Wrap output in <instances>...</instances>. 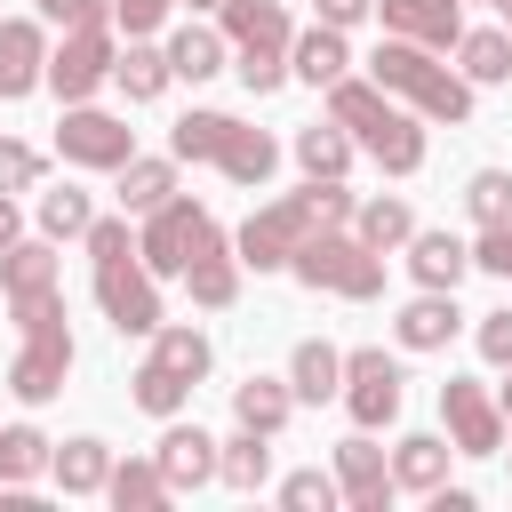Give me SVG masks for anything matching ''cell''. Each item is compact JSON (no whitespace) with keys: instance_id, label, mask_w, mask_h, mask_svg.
Returning a JSON list of instances; mask_svg holds the SVG:
<instances>
[{"instance_id":"6da1fadb","label":"cell","mask_w":512,"mask_h":512,"mask_svg":"<svg viewBox=\"0 0 512 512\" xmlns=\"http://www.w3.org/2000/svg\"><path fill=\"white\" fill-rule=\"evenodd\" d=\"M344 216H352L344 176H312L304 192H288V200H272V208H256V216L240 224V264H248V272H280L320 224H344Z\"/></svg>"},{"instance_id":"7a4b0ae2","label":"cell","mask_w":512,"mask_h":512,"mask_svg":"<svg viewBox=\"0 0 512 512\" xmlns=\"http://www.w3.org/2000/svg\"><path fill=\"white\" fill-rule=\"evenodd\" d=\"M328 120H336L352 144H368V152L384 160V176H416V168H424V128H416L376 80H328Z\"/></svg>"},{"instance_id":"3957f363","label":"cell","mask_w":512,"mask_h":512,"mask_svg":"<svg viewBox=\"0 0 512 512\" xmlns=\"http://www.w3.org/2000/svg\"><path fill=\"white\" fill-rule=\"evenodd\" d=\"M168 152H176V160H216L232 184H264V176L280 168V144H272L264 128L232 120V112H184V120L168 128Z\"/></svg>"},{"instance_id":"277c9868","label":"cell","mask_w":512,"mask_h":512,"mask_svg":"<svg viewBox=\"0 0 512 512\" xmlns=\"http://www.w3.org/2000/svg\"><path fill=\"white\" fill-rule=\"evenodd\" d=\"M368 72H376L384 96H408L424 120H464L472 112V80L448 72V64H432V48H416V40H384L368 56Z\"/></svg>"},{"instance_id":"5b68a950","label":"cell","mask_w":512,"mask_h":512,"mask_svg":"<svg viewBox=\"0 0 512 512\" xmlns=\"http://www.w3.org/2000/svg\"><path fill=\"white\" fill-rule=\"evenodd\" d=\"M288 272H296L304 288H328V296H352V304H368V296L384 288V256H376L360 232H336V224H320V232L288 256Z\"/></svg>"},{"instance_id":"8992f818","label":"cell","mask_w":512,"mask_h":512,"mask_svg":"<svg viewBox=\"0 0 512 512\" xmlns=\"http://www.w3.org/2000/svg\"><path fill=\"white\" fill-rule=\"evenodd\" d=\"M208 248H224V232H216V216L200 208V200H160L152 216H144V232H136V256H144V272L152 280H184V264H200Z\"/></svg>"},{"instance_id":"52a82bcc","label":"cell","mask_w":512,"mask_h":512,"mask_svg":"<svg viewBox=\"0 0 512 512\" xmlns=\"http://www.w3.org/2000/svg\"><path fill=\"white\" fill-rule=\"evenodd\" d=\"M64 376H72V328H64V304H48V312L24 320V352H16V368H8V392L40 408V400L64 392Z\"/></svg>"},{"instance_id":"ba28073f","label":"cell","mask_w":512,"mask_h":512,"mask_svg":"<svg viewBox=\"0 0 512 512\" xmlns=\"http://www.w3.org/2000/svg\"><path fill=\"white\" fill-rule=\"evenodd\" d=\"M96 304H104V320H112L120 336H152V328H160V288H152V272H144L136 248L96 264Z\"/></svg>"},{"instance_id":"9c48e42d","label":"cell","mask_w":512,"mask_h":512,"mask_svg":"<svg viewBox=\"0 0 512 512\" xmlns=\"http://www.w3.org/2000/svg\"><path fill=\"white\" fill-rule=\"evenodd\" d=\"M56 152H64L72 168H120V160H136V128H128L120 112L64 104V120H56Z\"/></svg>"},{"instance_id":"30bf717a","label":"cell","mask_w":512,"mask_h":512,"mask_svg":"<svg viewBox=\"0 0 512 512\" xmlns=\"http://www.w3.org/2000/svg\"><path fill=\"white\" fill-rule=\"evenodd\" d=\"M400 384H408V376H400V360H392V352H376V344L344 352V384H336V392H344V408H352V424H360V432H376V424H392V416H400Z\"/></svg>"},{"instance_id":"8fae6325","label":"cell","mask_w":512,"mask_h":512,"mask_svg":"<svg viewBox=\"0 0 512 512\" xmlns=\"http://www.w3.org/2000/svg\"><path fill=\"white\" fill-rule=\"evenodd\" d=\"M112 32L104 24H80V32H64V48H48V88L64 96V104H88L104 80H112Z\"/></svg>"},{"instance_id":"7c38bea8","label":"cell","mask_w":512,"mask_h":512,"mask_svg":"<svg viewBox=\"0 0 512 512\" xmlns=\"http://www.w3.org/2000/svg\"><path fill=\"white\" fill-rule=\"evenodd\" d=\"M440 416H448V448H456V456H496V448H504V408H496L472 376H448V384H440Z\"/></svg>"},{"instance_id":"4fadbf2b","label":"cell","mask_w":512,"mask_h":512,"mask_svg":"<svg viewBox=\"0 0 512 512\" xmlns=\"http://www.w3.org/2000/svg\"><path fill=\"white\" fill-rule=\"evenodd\" d=\"M376 8H384V32L416 48H456L464 32V0H376Z\"/></svg>"},{"instance_id":"5bb4252c","label":"cell","mask_w":512,"mask_h":512,"mask_svg":"<svg viewBox=\"0 0 512 512\" xmlns=\"http://www.w3.org/2000/svg\"><path fill=\"white\" fill-rule=\"evenodd\" d=\"M336 496H352L360 512H384V496H392V464H384V448H376L368 432H352V440L336 448Z\"/></svg>"},{"instance_id":"9a60e30c","label":"cell","mask_w":512,"mask_h":512,"mask_svg":"<svg viewBox=\"0 0 512 512\" xmlns=\"http://www.w3.org/2000/svg\"><path fill=\"white\" fill-rule=\"evenodd\" d=\"M224 40L240 56H288V8L280 0H224Z\"/></svg>"},{"instance_id":"2e32d148","label":"cell","mask_w":512,"mask_h":512,"mask_svg":"<svg viewBox=\"0 0 512 512\" xmlns=\"http://www.w3.org/2000/svg\"><path fill=\"white\" fill-rule=\"evenodd\" d=\"M40 80H48V40H40V24L8 16V24H0V96L16 104V96H32Z\"/></svg>"},{"instance_id":"e0dca14e","label":"cell","mask_w":512,"mask_h":512,"mask_svg":"<svg viewBox=\"0 0 512 512\" xmlns=\"http://www.w3.org/2000/svg\"><path fill=\"white\" fill-rule=\"evenodd\" d=\"M160 480H168V496L176 488H200V480H216V440L200 432V424H168V440H160Z\"/></svg>"},{"instance_id":"ac0fdd59","label":"cell","mask_w":512,"mask_h":512,"mask_svg":"<svg viewBox=\"0 0 512 512\" xmlns=\"http://www.w3.org/2000/svg\"><path fill=\"white\" fill-rule=\"evenodd\" d=\"M392 328H400V344H408V352H440V344L464 328V312H456V288H424V296H416V304H408Z\"/></svg>"},{"instance_id":"d6986e66","label":"cell","mask_w":512,"mask_h":512,"mask_svg":"<svg viewBox=\"0 0 512 512\" xmlns=\"http://www.w3.org/2000/svg\"><path fill=\"white\" fill-rule=\"evenodd\" d=\"M56 288V248L48 240H8L0 248V296L24 304V296H48Z\"/></svg>"},{"instance_id":"ffe728a7","label":"cell","mask_w":512,"mask_h":512,"mask_svg":"<svg viewBox=\"0 0 512 512\" xmlns=\"http://www.w3.org/2000/svg\"><path fill=\"white\" fill-rule=\"evenodd\" d=\"M408 272H416L424 288H456V280L472 272V248H464L456 232H408Z\"/></svg>"},{"instance_id":"44dd1931","label":"cell","mask_w":512,"mask_h":512,"mask_svg":"<svg viewBox=\"0 0 512 512\" xmlns=\"http://www.w3.org/2000/svg\"><path fill=\"white\" fill-rule=\"evenodd\" d=\"M48 472H56V488H64V496H96V488L112 480V448L80 432V440H64V448H48Z\"/></svg>"},{"instance_id":"7402d4cb","label":"cell","mask_w":512,"mask_h":512,"mask_svg":"<svg viewBox=\"0 0 512 512\" xmlns=\"http://www.w3.org/2000/svg\"><path fill=\"white\" fill-rule=\"evenodd\" d=\"M344 64H352V48H344V32H336V24H312V32H296V40H288V72H304L312 88L344 80Z\"/></svg>"},{"instance_id":"603a6c76","label":"cell","mask_w":512,"mask_h":512,"mask_svg":"<svg viewBox=\"0 0 512 512\" xmlns=\"http://www.w3.org/2000/svg\"><path fill=\"white\" fill-rule=\"evenodd\" d=\"M440 480H448V440H440V432H408V440L392 448V488L432 496Z\"/></svg>"},{"instance_id":"cb8c5ba5","label":"cell","mask_w":512,"mask_h":512,"mask_svg":"<svg viewBox=\"0 0 512 512\" xmlns=\"http://www.w3.org/2000/svg\"><path fill=\"white\" fill-rule=\"evenodd\" d=\"M336 384H344V352L320 344V336H304L296 360H288V392L296 400H336Z\"/></svg>"},{"instance_id":"d4e9b609","label":"cell","mask_w":512,"mask_h":512,"mask_svg":"<svg viewBox=\"0 0 512 512\" xmlns=\"http://www.w3.org/2000/svg\"><path fill=\"white\" fill-rule=\"evenodd\" d=\"M288 408H296V392H288L280 376H248V384H232V416H240L248 432H264V440L288 424Z\"/></svg>"},{"instance_id":"484cf974","label":"cell","mask_w":512,"mask_h":512,"mask_svg":"<svg viewBox=\"0 0 512 512\" xmlns=\"http://www.w3.org/2000/svg\"><path fill=\"white\" fill-rule=\"evenodd\" d=\"M112 80H120V96L128 104H152L176 72H168V48H144V40H128L120 56H112Z\"/></svg>"},{"instance_id":"4316f807","label":"cell","mask_w":512,"mask_h":512,"mask_svg":"<svg viewBox=\"0 0 512 512\" xmlns=\"http://www.w3.org/2000/svg\"><path fill=\"white\" fill-rule=\"evenodd\" d=\"M176 200V160H120V216H152Z\"/></svg>"},{"instance_id":"83f0119b","label":"cell","mask_w":512,"mask_h":512,"mask_svg":"<svg viewBox=\"0 0 512 512\" xmlns=\"http://www.w3.org/2000/svg\"><path fill=\"white\" fill-rule=\"evenodd\" d=\"M48 432L40 424H0V488H24V480H40L48 472Z\"/></svg>"},{"instance_id":"f1b7e54d","label":"cell","mask_w":512,"mask_h":512,"mask_svg":"<svg viewBox=\"0 0 512 512\" xmlns=\"http://www.w3.org/2000/svg\"><path fill=\"white\" fill-rule=\"evenodd\" d=\"M152 368L176 376V384H200L208 376V336L200 328H152Z\"/></svg>"},{"instance_id":"f546056e","label":"cell","mask_w":512,"mask_h":512,"mask_svg":"<svg viewBox=\"0 0 512 512\" xmlns=\"http://www.w3.org/2000/svg\"><path fill=\"white\" fill-rule=\"evenodd\" d=\"M264 472H272L264 432L240 424V440H216V480H224V488H264Z\"/></svg>"},{"instance_id":"4dcf8cb0","label":"cell","mask_w":512,"mask_h":512,"mask_svg":"<svg viewBox=\"0 0 512 512\" xmlns=\"http://www.w3.org/2000/svg\"><path fill=\"white\" fill-rule=\"evenodd\" d=\"M104 496H112L120 512H152V504H168V480H160V464H152V456H128V464H112Z\"/></svg>"},{"instance_id":"1f68e13d","label":"cell","mask_w":512,"mask_h":512,"mask_svg":"<svg viewBox=\"0 0 512 512\" xmlns=\"http://www.w3.org/2000/svg\"><path fill=\"white\" fill-rule=\"evenodd\" d=\"M168 72H176V80H208V72H224V32L184 24V32L168 40Z\"/></svg>"},{"instance_id":"d6a6232c","label":"cell","mask_w":512,"mask_h":512,"mask_svg":"<svg viewBox=\"0 0 512 512\" xmlns=\"http://www.w3.org/2000/svg\"><path fill=\"white\" fill-rule=\"evenodd\" d=\"M184 280H192V304H200V312H224V304L240 296V256L208 248L200 264H184Z\"/></svg>"},{"instance_id":"836d02e7","label":"cell","mask_w":512,"mask_h":512,"mask_svg":"<svg viewBox=\"0 0 512 512\" xmlns=\"http://www.w3.org/2000/svg\"><path fill=\"white\" fill-rule=\"evenodd\" d=\"M456 56H464V80L472 88L512 80V32H456Z\"/></svg>"},{"instance_id":"e575fe53","label":"cell","mask_w":512,"mask_h":512,"mask_svg":"<svg viewBox=\"0 0 512 512\" xmlns=\"http://www.w3.org/2000/svg\"><path fill=\"white\" fill-rule=\"evenodd\" d=\"M296 168H304V176H344V168H352V136H344L336 120H328V128H304V136H296Z\"/></svg>"},{"instance_id":"d590c367","label":"cell","mask_w":512,"mask_h":512,"mask_svg":"<svg viewBox=\"0 0 512 512\" xmlns=\"http://www.w3.org/2000/svg\"><path fill=\"white\" fill-rule=\"evenodd\" d=\"M88 224H96V208H88V192H80V184L40 192V232H48V240H80Z\"/></svg>"},{"instance_id":"8d00e7d4","label":"cell","mask_w":512,"mask_h":512,"mask_svg":"<svg viewBox=\"0 0 512 512\" xmlns=\"http://www.w3.org/2000/svg\"><path fill=\"white\" fill-rule=\"evenodd\" d=\"M352 224H360V240L384 256V248H408V232H416V216H408V200H368V208H352Z\"/></svg>"},{"instance_id":"74e56055","label":"cell","mask_w":512,"mask_h":512,"mask_svg":"<svg viewBox=\"0 0 512 512\" xmlns=\"http://www.w3.org/2000/svg\"><path fill=\"white\" fill-rule=\"evenodd\" d=\"M464 208H472L480 224H504V216H512V176H504V168H480V176L464 184Z\"/></svg>"},{"instance_id":"f35d334b","label":"cell","mask_w":512,"mask_h":512,"mask_svg":"<svg viewBox=\"0 0 512 512\" xmlns=\"http://www.w3.org/2000/svg\"><path fill=\"white\" fill-rule=\"evenodd\" d=\"M184 400H192V384H176V376H160L152 360L136 368V408H144V416H176Z\"/></svg>"},{"instance_id":"ab89813d","label":"cell","mask_w":512,"mask_h":512,"mask_svg":"<svg viewBox=\"0 0 512 512\" xmlns=\"http://www.w3.org/2000/svg\"><path fill=\"white\" fill-rule=\"evenodd\" d=\"M280 504L288 512H336V472H288L280 480Z\"/></svg>"},{"instance_id":"60d3db41","label":"cell","mask_w":512,"mask_h":512,"mask_svg":"<svg viewBox=\"0 0 512 512\" xmlns=\"http://www.w3.org/2000/svg\"><path fill=\"white\" fill-rule=\"evenodd\" d=\"M32 184H40V152L0 136V192H32Z\"/></svg>"},{"instance_id":"b9f144b4","label":"cell","mask_w":512,"mask_h":512,"mask_svg":"<svg viewBox=\"0 0 512 512\" xmlns=\"http://www.w3.org/2000/svg\"><path fill=\"white\" fill-rule=\"evenodd\" d=\"M472 264H480V272H496V280H512V216H504V224H480Z\"/></svg>"},{"instance_id":"7bdbcfd3","label":"cell","mask_w":512,"mask_h":512,"mask_svg":"<svg viewBox=\"0 0 512 512\" xmlns=\"http://www.w3.org/2000/svg\"><path fill=\"white\" fill-rule=\"evenodd\" d=\"M480 360L512 368V312H480Z\"/></svg>"},{"instance_id":"ee69618b","label":"cell","mask_w":512,"mask_h":512,"mask_svg":"<svg viewBox=\"0 0 512 512\" xmlns=\"http://www.w3.org/2000/svg\"><path fill=\"white\" fill-rule=\"evenodd\" d=\"M40 16H48V24H64V32H80V24H104V16H112V0H40Z\"/></svg>"},{"instance_id":"f6af8a7d","label":"cell","mask_w":512,"mask_h":512,"mask_svg":"<svg viewBox=\"0 0 512 512\" xmlns=\"http://www.w3.org/2000/svg\"><path fill=\"white\" fill-rule=\"evenodd\" d=\"M160 16H168V0H112V24H128V40L160 32Z\"/></svg>"},{"instance_id":"bcb514c9","label":"cell","mask_w":512,"mask_h":512,"mask_svg":"<svg viewBox=\"0 0 512 512\" xmlns=\"http://www.w3.org/2000/svg\"><path fill=\"white\" fill-rule=\"evenodd\" d=\"M368 8H376V0H320V24H336V32H344V24H360Z\"/></svg>"},{"instance_id":"7dc6e473","label":"cell","mask_w":512,"mask_h":512,"mask_svg":"<svg viewBox=\"0 0 512 512\" xmlns=\"http://www.w3.org/2000/svg\"><path fill=\"white\" fill-rule=\"evenodd\" d=\"M8 240H24V224H16V200L0 192V248H8Z\"/></svg>"},{"instance_id":"c3c4849f","label":"cell","mask_w":512,"mask_h":512,"mask_svg":"<svg viewBox=\"0 0 512 512\" xmlns=\"http://www.w3.org/2000/svg\"><path fill=\"white\" fill-rule=\"evenodd\" d=\"M496 408H504V416H512V376H504V392H496Z\"/></svg>"},{"instance_id":"681fc988","label":"cell","mask_w":512,"mask_h":512,"mask_svg":"<svg viewBox=\"0 0 512 512\" xmlns=\"http://www.w3.org/2000/svg\"><path fill=\"white\" fill-rule=\"evenodd\" d=\"M192 8H224V0H192Z\"/></svg>"}]
</instances>
